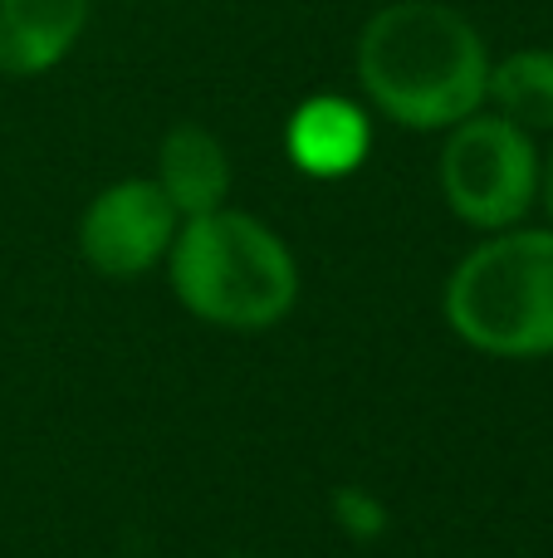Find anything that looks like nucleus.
Returning <instances> with one entry per match:
<instances>
[{
  "label": "nucleus",
  "instance_id": "obj_1",
  "mask_svg": "<svg viewBox=\"0 0 553 558\" xmlns=\"http://www.w3.org/2000/svg\"><path fill=\"white\" fill-rule=\"evenodd\" d=\"M358 84L411 133H446L486 108V35L446 0H392L358 35Z\"/></svg>",
  "mask_w": 553,
  "mask_h": 558
},
{
  "label": "nucleus",
  "instance_id": "obj_2",
  "mask_svg": "<svg viewBox=\"0 0 553 558\" xmlns=\"http://www.w3.org/2000/svg\"><path fill=\"white\" fill-rule=\"evenodd\" d=\"M167 255L182 304L216 328H270L290 314L299 294L290 245L265 221L231 206L182 221Z\"/></svg>",
  "mask_w": 553,
  "mask_h": 558
},
{
  "label": "nucleus",
  "instance_id": "obj_3",
  "mask_svg": "<svg viewBox=\"0 0 553 558\" xmlns=\"http://www.w3.org/2000/svg\"><path fill=\"white\" fill-rule=\"evenodd\" d=\"M446 318L495 357L553 353V231H500L456 265Z\"/></svg>",
  "mask_w": 553,
  "mask_h": 558
},
{
  "label": "nucleus",
  "instance_id": "obj_4",
  "mask_svg": "<svg viewBox=\"0 0 553 558\" xmlns=\"http://www.w3.org/2000/svg\"><path fill=\"white\" fill-rule=\"evenodd\" d=\"M544 157L534 133L500 113H470L446 128L441 147V196L476 231H509L539 196Z\"/></svg>",
  "mask_w": 553,
  "mask_h": 558
},
{
  "label": "nucleus",
  "instance_id": "obj_5",
  "mask_svg": "<svg viewBox=\"0 0 553 558\" xmlns=\"http://www.w3.org/2000/svg\"><path fill=\"white\" fill-rule=\"evenodd\" d=\"M176 231H182V216L167 202L162 186L147 177H127L88 202L84 221H78V251L98 275L133 279L172 251Z\"/></svg>",
  "mask_w": 553,
  "mask_h": 558
},
{
  "label": "nucleus",
  "instance_id": "obj_6",
  "mask_svg": "<svg viewBox=\"0 0 553 558\" xmlns=\"http://www.w3.org/2000/svg\"><path fill=\"white\" fill-rule=\"evenodd\" d=\"M284 147H290V162L304 177H319V182H339V177L358 172L368 162L372 147V123L353 98L343 94H314L284 123Z\"/></svg>",
  "mask_w": 553,
  "mask_h": 558
},
{
  "label": "nucleus",
  "instance_id": "obj_7",
  "mask_svg": "<svg viewBox=\"0 0 553 558\" xmlns=\"http://www.w3.org/2000/svg\"><path fill=\"white\" fill-rule=\"evenodd\" d=\"M88 0H0V74L35 78L74 54Z\"/></svg>",
  "mask_w": 553,
  "mask_h": 558
},
{
  "label": "nucleus",
  "instance_id": "obj_8",
  "mask_svg": "<svg viewBox=\"0 0 553 558\" xmlns=\"http://www.w3.org/2000/svg\"><path fill=\"white\" fill-rule=\"evenodd\" d=\"M157 186L167 192V202L176 206L182 221L206 211H221L231 196V157L225 143L201 123H176L157 147Z\"/></svg>",
  "mask_w": 553,
  "mask_h": 558
},
{
  "label": "nucleus",
  "instance_id": "obj_9",
  "mask_svg": "<svg viewBox=\"0 0 553 558\" xmlns=\"http://www.w3.org/2000/svg\"><path fill=\"white\" fill-rule=\"evenodd\" d=\"M486 104L525 133H553V49H515L490 59Z\"/></svg>",
  "mask_w": 553,
  "mask_h": 558
},
{
  "label": "nucleus",
  "instance_id": "obj_10",
  "mask_svg": "<svg viewBox=\"0 0 553 558\" xmlns=\"http://www.w3.org/2000/svg\"><path fill=\"white\" fill-rule=\"evenodd\" d=\"M333 520L348 539H378L388 530V505L362 485H343V490H333Z\"/></svg>",
  "mask_w": 553,
  "mask_h": 558
},
{
  "label": "nucleus",
  "instance_id": "obj_11",
  "mask_svg": "<svg viewBox=\"0 0 553 558\" xmlns=\"http://www.w3.org/2000/svg\"><path fill=\"white\" fill-rule=\"evenodd\" d=\"M539 196H544L549 216H553V153L544 157V172H539Z\"/></svg>",
  "mask_w": 553,
  "mask_h": 558
}]
</instances>
